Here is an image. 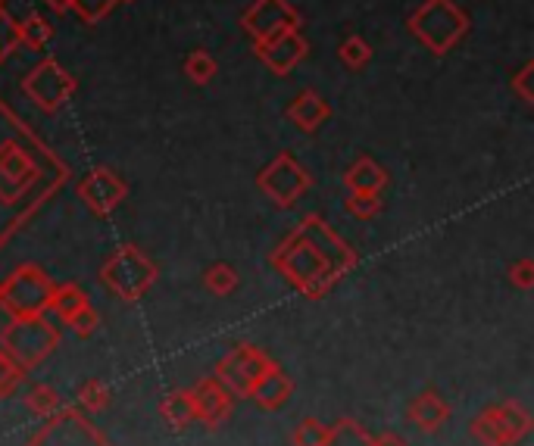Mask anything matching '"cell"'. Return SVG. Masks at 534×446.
<instances>
[{"mask_svg": "<svg viewBox=\"0 0 534 446\" xmlns=\"http://www.w3.org/2000/svg\"><path fill=\"white\" fill-rule=\"evenodd\" d=\"M328 116H332V110H328V103L316 91H300L288 107V119L303 131H316Z\"/></svg>", "mask_w": 534, "mask_h": 446, "instance_id": "cell-11", "label": "cell"}, {"mask_svg": "<svg viewBox=\"0 0 534 446\" xmlns=\"http://www.w3.org/2000/svg\"><path fill=\"white\" fill-rule=\"evenodd\" d=\"M510 278H513V281H516L519 287H531V281H534V266H531V262H528V259H522V262H519V266H516V269L510 272Z\"/></svg>", "mask_w": 534, "mask_h": 446, "instance_id": "cell-21", "label": "cell"}, {"mask_svg": "<svg viewBox=\"0 0 534 446\" xmlns=\"http://www.w3.org/2000/svg\"><path fill=\"white\" fill-rule=\"evenodd\" d=\"M260 191H266L278 206H291L297 197L310 188V175L303 169L291 153H278L275 160L260 172L257 178Z\"/></svg>", "mask_w": 534, "mask_h": 446, "instance_id": "cell-7", "label": "cell"}, {"mask_svg": "<svg viewBox=\"0 0 534 446\" xmlns=\"http://www.w3.org/2000/svg\"><path fill=\"white\" fill-rule=\"evenodd\" d=\"M216 72H219V63L203 47L191 50V54L185 57V75L191 78L194 85H210L216 78Z\"/></svg>", "mask_w": 534, "mask_h": 446, "instance_id": "cell-14", "label": "cell"}, {"mask_svg": "<svg viewBox=\"0 0 534 446\" xmlns=\"http://www.w3.org/2000/svg\"><path fill=\"white\" fill-rule=\"evenodd\" d=\"M322 219H307L300 225V231L291 238L288 247H282V253L275 256L278 269H288V275L303 287L307 294H322L328 284L338 281L344 269L353 266V253L335 238L322 253H307V250H319L316 234H319Z\"/></svg>", "mask_w": 534, "mask_h": 446, "instance_id": "cell-1", "label": "cell"}, {"mask_svg": "<svg viewBox=\"0 0 534 446\" xmlns=\"http://www.w3.org/2000/svg\"><path fill=\"white\" fill-rule=\"evenodd\" d=\"M13 25V41L16 47H29V50H41L47 47V41L54 38V25H50V19H44L41 13H29L25 19L19 22H10Z\"/></svg>", "mask_w": 534, "mask_h": 446, "instance_id": "cell-13", "label": "cell"}, {"mask_svg": "<svg viewBox=\"0 0 534 446\" xmlns=\"http://www.w3.org/2000/svg\"><path fill=\"white\" fill-rule=\"evenodd\" d=\"M4 4H7V0H0V10H4Z\"/></svg>", "mask_w": 534, "mask_h": 446, "instance_id": "cell-24", "label": "cell"}, {"mask_svg": "<svg viewBox=\"0 0 534 446\" xmlns=\"http://www.w3.org/2000/svg\"><path fill=\"white\" fill-rule=\"evenodd\" d=\"M50 297H54V284H50V278L35 266L19 269L7 281L4 291H0V303H4L7 309H13L19 319L38 316L41 309L50 306Z\"/></svg>", "mask_w": 534, "mask_h": 446, "instance_id": "cell-4", "label": "cell"}, {"mask_svg": "<svg viewBox=\"0 0 534 446\" xmlns=\"http://www.w3.org/2000/svg\"><path fill=\"white\" fill-rule=\"evenodd\" d=\"M75 78L57 63V60H41L29 75L22 78V94L29 97L38 110L44 113H60L75 94Z\"/></svg>", "mask_w": 534, "mask_h": 446, "instance_id": "cell-3", "label": "cell"}, {"mask_svg": "<svg viewBox=\"0 0 534 446\" xmlns=\"http://www.w3.org/2000/svg\"><path fill=\"white\" fill-rule=\"evenodd\" d=\"M119 0H72V10L82 16L85 25H97L100 19H107Z\"/></svg>", "mask_w": 534, "mask_h": 446, "instance_id": "cell-17", "label": "cell"}, {"mask_svg": "<svg viewBox=\"0 0 534 446\" xmlns=\"http://www.w3.org/2000/svg\"><path fill=\"white\" fill-rule=\"evenodd\" d=\"M338 54H341L344 66H350V69H363V66H369V60H372V47H369L366 38L350 35V38L341 41Z\"/></svg>", "mask_w": 534, "mask_h": 446, "instance_id": "cell-15", "label": "cell"}, {"mask_svg": "<svg viewBox=\"0 0 534 446\" xmlns=\"http://www.w3.org/2000/svg\"><path fill=\"white\" fill-rule=\"evenodd\" d=\"M406 25L435 57L450 54L472 29L469 13L456 7L453 0H422Z\"/></svg>", "mask_w": 534, "mask_h": 446, "instance_id": "cell-2", "label": "cell"}, {"mask_svg": "<svg viewBox=\"0 0 534 446\" xmlns=\"http://www.w3.org/2000/svg\"><path fill=\"white\" fill-rule=\"evenodd\" d=\"M531 78H534V63H525L516 75H513V91L519 94V100L525 103V107H531L534 103V91H531Z\"/></svg>", "mask_w": 534, "mask_h": 446, "instance_id": "cell-20", "label": "cell"}, {"mask_svg": "<svg viewBox=\"0 0 534 446\" xmlns=\"http://www.w3.org/2000/svg\"><path fill=\"white\" fill-rule=\"evenodd\" d=\"M119 4H135V0H119Z\"/></svg>", "mask_w": 534, "mask_h": 446, "instance_id": "cell-23", "label": "cell"}, {"mask_svg": "<svg viewBox=\"0 0 534 446\" xmlns=\"http://www.w3.org/2000/svg\"><path fill=\"white\" fill-rule=\"evenodd\" d=\"M44 4H47L50 13H57V16H66L72 10V0H44Z\"/></svg>", "mask_w": 534, "mask_h": 446, "instance_id": "cell-22", "label": "cell"}, {"mask_svg": "<svg viewBox=\"0 0 534 446\" xmlns=\"http://www.w3.org/2000/svg\"><path fill=\"white\" fill-rule=\"evenodd\" d=\"M125 181L110 172V169H94L85 175V181L79 185V197L94 209V213H110V209H116L125 197Z\"/></svg>", "mask_w": 534, "mask_h": 446, "instance_id": "cell-10", "label": "cell"}, {"mask_svg": "<svg viewBox=\"0 0 534 446\" xmlns=\"http://www.w3.org/2000/svg\"><path fill=\"white\" fill-rule=\"evenodd\" d=\"M235 284H238V275L235 269H228V266H213L207 272V287L216 294H228V291H235Z\"/></svg>", "mask_w": 534, "mask_h": 446, "instance_id": "cell-18", "label": "cell"}, {"mask_svg": "<svg viewBox=\"0 0 534 446\" xmlns=\"http://www.w3.org/2000/svg\"><path fill=\"white\" fill-rule=\"evenodd\" d=\"M154 275L157 272L150 266V259H144L135 247L119 250L104 269V281L125 300H138L150 287V281H154Z\"/></svg>", "mask_w": 534, "mask_h": 446, "instance_id": "cell-6", "label": "cell"}, {"mask_svg": "<svg viewBox=\"0 0 534 446\" xmlns=\"http://www.w3.org/2000/svg\"><path fill=\"white\" fill-rule=\"evenodd\" d=\"M241 25L253 41H266L300 29V10L288 0H253L241 16Z\"/></svg>", "mask_w": 534, "mask_h": 446, "instance_id": "cell-5", "label": "cell"}, {"mask_svg": "<svg viewBox=\"0 0 534 446\" xmlns=\"http://www.w3.org/2000/svg\"><path fill=\"white\" fill-rule=\"evenodd\" d=\"M347 209L353 216H360V219H372L381 209V200H378V194H350Z\"/></svg>", "mask_w": 534, "mask_h": 446, "instance_id": "cell-19", "label": "cell"}, {"mask_svg": "<svg viewBox=\"0 0 534 446\" xmlns=\"http://www.w3.org/2000/svg\"><path fill=\"white\" fill-rule=\"evenodd\" d=\"M307 50H310V44L300 35V29L282 32V35L266 38V41H253V54H257V60L275 75L294 72L303 63V57H307Z\"/></svg>", "mask_w": 534, "mask_h": 446, "instance_id": "cell-8", "label": "cell"}, {"mask_svg": "<svg viewBox=\"0 0 534 446\" xmlns=\"http://www.w3.org/2000/svg\"><path fill=\"white\" fill-rule=\"evenodd\" d=\"M4 340H7V347H10V353H16L19 359H25V362H35V359H41L50 347H54V340H57V334H54V328H50L47 322H41V319H19L7 334H4Z\"/></svg>", "mask_w": 534, "mask_h": 446, "instance_id": "cell-9", "label": "cell"}, {"mask_svg": "<svg viewBox=\"0 0 534 446\" xmlns=\"http://www.w3.org/2000/svg\"><path fill=\"white\" fill-rule=\"evenodd\" d=\"M344 181H347V188H350L353 194H378L381 188L388 185V175H385V169H381L375 160L363 156V160H356V163L347 169Z\"/></svg>", "mask_w": 534, "mask_h": 446, "instance_id": "cell-12", "label": "cell"}, {"mask_svg": "<svg viewBox=\"0 0 534 446\" xmlns=\"http://www.w3.org/2000/svg\"><path fill=\"white\" fill-rule=\"evenodd\" d=\"M50 306H54V309L60 312V316L69 322L82 306H88V300H85V294L79 291V287H72V284H69V287H60V291L54 287V297H50Z\"/></svg>", "mask_w": 534, "mask_h": 446, "instance_id": "cell-16", "label": "cell"}]
</instances>
